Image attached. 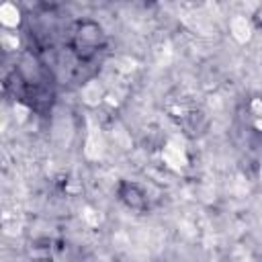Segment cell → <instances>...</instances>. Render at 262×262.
I'll return each instance as SVG.
<instances>
[{
	"label": "cell",
	"instance_id": "cell-1",
	"mask_svg": "<svg viewBox=\"0 0 262 262\" xmlns=\"http://www.w3.org/2000/svg\"><path fill=\"white\" fill-rule=\"evenodd\" d=\"M104 31L92 18H80L70 31V51L78 61H92L104 47Z\"/></svg>",
	"mask_w": 262,
	"mask_h": 262
},
{
	"label": "cell",
	"instance_id": "cell-2",
	"mask_svg": "<svg viewBox=\"0 0 262 262\" xmlns=\"http://www.w3.org/2000/svg\"><path fill=\"white\" fill-rule=\"evenodd\" d=\"M117 196L119 201L131 209V211H137V213H143L147 211L149 207V199H147V192L137 184V182H131V180H121L117 184Z\"/></svg>",
	"mask_w": 262,
	"mask_h": 262
},
{
	"label": "cell",
	"instance_id": "cell-3",
	"mask_svg": "<svg viewBox=\"0 0 262 262\" xmlns=\"http://www.w3.org/2000/svg\"><path fill=\"white\" fill-rule=\"evenodd\" d=\"M252 20H254L256 29H260V31H262V6H260V8H256V12L252 14Z\"/></svg>",
	"mask_w": 262,
	"mask_h": 262
}]
</instances>
